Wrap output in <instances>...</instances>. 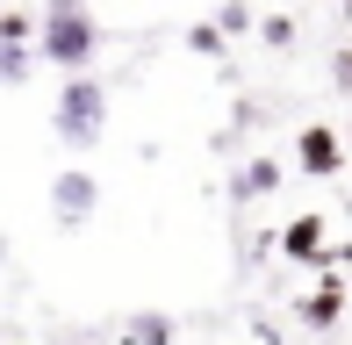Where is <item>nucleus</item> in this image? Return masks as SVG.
Segmentation results:
<instances>
[{
	"label": "nucleus",
	"mask_w": 352,
	"mask_h": 345,
	"mask_svg": "<svg viewBox=\"0 0 352 345\" xmlns=\"http://www.w3.org/2000/svg\"><path fill=\"white\" fill-rule=\"evenodd\" d=\"M51 130L65 151H94L108 137V87L87 80V72H65V87H58V108H51Z\"/></svg>",
	"instance_id": "nucleus-1"
},
{
	"label": "nucleus",
	"mask_w": 352,
	"mask_h": 345,
	"mask_svg": "<svg viewBox=\"0 0 352 345\" xmlns=\"http://www.w3.org/2000/svg\"><path fill=\"white\" fill-rule=\"evenodd\" d=\"M94 51H101V29H94L87 0H51L43 8V36H36V58H51L58 72H87Z\"/></svg>",
	"instance_id": "nucleus-2"
},
{
	"label": "nucleus",
	"mask_w": 352,
	"mask_h": 345,
	"mask_svg": "<svg viewBox=\"0 0 352 345\" xmlns=\"http://www.w3.org/2000/svg\"><path fill=\"white\" fill-rule=\"evenodd\" d=\"M345 130H331V122H302L295 130V172L302 180H338L345 172Z\"/></svg>",
	"instance_id": "nucleus-3"
},
{
	"label": "nucleus",
	"mask_w": 352,
	"mask_h": 345,
	"mask_svg": "<svg viewBox=\"0 0 352 345\" xmlns=\"http://www.w3.org/2000/svg\"><path fill=\"white\" fill-rule=\"evenodd\" d=\"M94 201H101V180H94V172L65 166V172L51 180V216H58V230H87Z\"/></svg>",
	"instance_id": "nucleus-4"
},
{
	"label": "nucleus",
	"mask_w": 352,
	"mask_h": 345,
	"mask_svg": "<svg viewBox=\"0 0 352 345\" xmlns=\"http://www.w3.org/2000/svg\"><path fill=\"white\" fill-rule=\"evenodd\" d=\"M280 252L302 259V266H316V259L331 252V245H324V216H295V223L280 230Z\"/></svg>",
	"instance_id": "nucleus-5"
},
{
	"label": "nucleus",
	"mask_w": 352,
	"mask_h": 345,
	"mask_svg": "<svg viewBox=\"0 0 352 345\" xmlns=\"http://www.w3.org/2000/svg\"><path fill=\"white\" fill-rule=\"evenodd\" d=\"M338 317H345V280H324V288L302 302V324H309V331H331Z\"/></svg>",
	"instance_id": "nucleus-6"
},
{
	"label": "nucleus",
	"mask_w": 352,
	"mask_h": 345,
	"mask_svg": "<svg viewBox=\"0 0 352 345\" xmlns=\"http://www.w3.org/2000/svg\"><path fill=\"white\" fill-rule=\"evenodd\" d=\"M274 187H280V166H274V159H252V166L230 180V201H259V194H274Z\"/></svg>",
	"instance_id": "nucleus-7"
},
{
	"label": "nucleus",
	"mask_w": 352,
	"mask_h": 345,
	"mask_svg": "<svg viewBox=\"0 0 352 345\" xmlns=\"http://www.w3.org/2000/svg\"><path fill=\"white\" fill-rule=\"evenodd\" d=\"M29 65H36V51H22V43L0 36V87H22V80H29Z\"/></svg>",
	"instance_id": "nucleus-8"
},
{
	"label": "nucleus",
	"mask_w": 352,
	"mask_h": 345,
	"mask_svg": "<svg viewBox=\"0 0 352 345\" xmlns=\"http://www.w3.org/2000/svg\"><path fill=\"white\" fill-rule=\"evenodd\" d=\"M187 51H195V58H223V29L216 22H195V29H187Z\"/></svg>",
	"instance_id": "nucleus-9"
},
{
	"label": "nucleus",
	"mask_w": 352,
	"mask_h": 345,
	"mask_svg": "<svg viewBox=\"0 0 352 345\" xmlns=\"http://www.w3.org/2000/svg\"><path fill=\"white\" fill-rule=\"evenodd\" d=\"M216 29H223V36H245V29H252V8H245V0H223V8H216Z\"/></svg>",
	"instance_id": "nucleus-10"
},
{
	"label": "nucleus",
	"mask_w": 352,
	"mask_h": 345,
	"mask_svg": "<svg viewBox=\"0 0 352 345\" xmlns=\"http://www.w3.org/2000/svg\"><path fill=\"white\" fill-rule=\"evenodd\" d=\"M266 51H287V43H295V14H266Z\"/></svg>",
	"instance_id": "nucleus-11"
},
{
	"label": "nucleus",
	"mask_w": 352,
	"mask_h": 345,
	"mask_svg": "<svg viewBox=\"0 0 352 345\" xmlns=\"http://www.w3.org/2000/svg\"><path fill=\"white\" fill-rule=\"evenodd\" d=\"M130 338H137V345H166V338H173V324H166V317H137V324H130Z\"/></svg>",
	"instance_id": "nucleus-12"
},
{
	"label": "nucleus",
	"mask_w": 352,
	"mask_h": 345,
	"mask_svg": "<svg viewBox=\"0 0 352 345\" xmlns=\"http://www.w3.org/2000/svg\"><path fill=\"white\" fill-rule=\"evenodd\" d=\"M331 87L352 101V43H345V51H331Z\"/></svg>",
	"instance_id": "nucleus-13"
},
{
	"label": "nucleus",
	"mask_w": 352,
	"mask_h": 345,
	"mask_svg": "<svg viewBox=\"0 0 352 345\" xmlns=\"http://www.w3.org/2000/svg\"><path fill=\"white\" fill-rule=\"evenodd\" d=\"M345 144H352V122H345Z\"/></svg>",
	"instance_id": "nucleus-14"
},
{
	"label": "nucleus",
	"mask_w": 352,
	"mask_h": 345,
	"mask_svg": "<svg viewBox=\"0 0 352 345\" xmlns=\"http://www.w3.org/2000/svg\"><path fill=\"white\" fill-rule=\"evenodd\" d=\"M345 14H352V0H345Z\"/></svg>",
	"instance_id": "nucleus-15"
}]
</instances>
